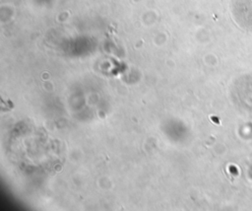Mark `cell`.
Instances as JSON below:
<instances>
[{"label":"cell","instance_id":"cell-1","mask_svg":"<svg viewBox=\"0 0 252 211\" xmlns=\"http://www.w3.org/2000/svg\"><path fill=\"white\" fill-rule=\"evenodd\" d=\"M237 21L244 29L252 31V0H238Z\"/></svg>","mask_w":252,"mask_h":211}]
</instances>
